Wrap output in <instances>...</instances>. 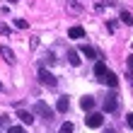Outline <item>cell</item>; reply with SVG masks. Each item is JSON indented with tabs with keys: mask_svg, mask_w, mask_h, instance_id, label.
Wrapping results in <instances>:
<instances>
[{
	"mask_svg": "<svg viewBox=\"0 0 133 133\" xmlns=\"http://www.w3.org/2000/svg\"><path fill=\"white\" fill-rule=\"evenodd\" d=\"M107 133H116V131H111V128H109V131H107Z\"/></svg>",
	"mask_w": 133,
	"mask_h": 133,
	"instance_id": "7402d4cb",
	"label": "cell"
},
{
	"mask_svg": "<svg viewBox=\"0 0 133 133\" xmlns=\"http://www.w3.org/2000/svg\"><path fill=\"white\" fill-rule=\"evenodd\" d=\"M7 133H27V131L22 128V126H10V128H7Z\"/></svg>",
	"mask_w": 133,
	"mask_h": 133,
	"instance_id": "e0dca14e",
	"label": "cell"
},
{
	"mask_svg": "<svg viewBox=\"0 0 133 133\" xmlns=\"http://www.w3.org/2000/svg\"><path fill=\"white\" fill-rule=\"evenodd\" d=\"M95 104H97L95 97H82V99H80V107L85 109V111H92V109H95Z\"/></svg>",
	"mask_w": 133,
	"mask_h": 133,
	"instance_id": "8992f818",
	"label": "cell"
},
{
	"mask_svg": "<svg viewBox=\"0 0 133 133\" xmlns=\"http://www.w3.org/2000/svg\"><path fill=\"white\" fill-rule=\"evenodd\" d=\"M85 123H87L90 128H102V123H104V116L97 114V111H90L87 119H85Z\"/></svg>",
	"mask_w": 133,
	"mask_h": 133,
	"instance_id": "3957f363",
	"label": "cell"
},
{
	"mask_svg": "<svg viewBox=\"0 0 133 133\" xmlns=\"http://www.w3.org/2000/svg\"><path fill=\"white\" fill-rule=\"evenodd\" d=\"M80 53H82V56H87V58H97V51L92 49V46H87V44L80 46Z\"/></svg>",
	"mask_w": 133,
	"mask_h": 133,
	"instance_id": "8fae6325",
	"label": "cell"
},
{
	"mask_svg": "<svg viewBox=\"0 0 133 133\" xmlns=\"http://www.w3.org/2000/svg\"><path fill=\"white\" fill-rule=\"evenodd\" d=\"M10 3H17V0H10Z\"/></svg>",
	"mask_w": 133,
	"mask_h": 133,
	"instance_id": "603a6c76",
	"label": "cell"
},
{
	"mask_svg": "<svg viewBox=\"0 0 133 133\" xmlns=\"http://www.w3.org/2000/svg\"><path fill=\"white\" fill-rule=\"evenodd\" d=\"M128 65H131V68H133V56H128Z\"/></svg>",
	"mask_w": 133,
	"mask_h": 133,
	"instance_id": "44dd1931",
	"label": "cell"
},
{
	"mask_svg": "<svg viewBox=\"0 0 133 133\" xmlns=\"http://www.w3.org/2000/svg\"><path fill=\"white\" fill-rule=\"evenodd\" d=\"M121 22H123V24H133V15L123 10V12H121Z\"/></svg>",
	"mask_w": 133,
	"mask_h": 133,
	"instance_id": "5bb4252c",
	"label": "cell"
},
{
	"mask_svg": "<svg viewBox=\"0 0 133 133\" xmlns=\"http://www.w3.org/2000/svg\"><path fill=\"white\" fill-rule=\"evenodd\" d=\"M95 75L99 77V80L107 75V63H104V61H97V63H95Z\"/></svg>",
	"mask_w": 133,
	"mask_h": 133,
	"instance_id": "ba28073f",
	"label": "cell"
},
{
	"mask_svg": "<svg viewBox=\"0 0 133 133\" xmlns=\"http://www.w3.org/2000/svg\"><path fill=\"white\" fill-rule=\"evenodd\" d=\"M68 61H70V65H80V56H77V51H68Z\"/></svg>",
	"mask_w": 133,
	"mask_h": 133,
	"instance_id": "4fadbf2b",
	"label": "cell"
},
{
	"mask_svg": "<svg viewBox=\"0 0 133 133\" xmlns=\"http://www.w3.org/2000/svg\"><path fill=\"white\" fill-rule=\"evenodd\" d=\"M102 82H104V85H109V87H119V75H116V73H111V70H107V75L102 77Z\"/></svg>",
	"mask_w": 133,
	"mask_h": 133,
	"instance_id": "5b68a950",
	"label": "cell"
},
{
	"mask_svg": "<svg viewBox=\"0 0 133 133\" xmlns=\"http://www.w3.org/2000/svg\"><path fill=\"white\" fill-rule=\"evenodd\" d=\"M0 126H7V128H10V119H7V116H0Z\"/></svg>",
	"mask_w": 133,
	"mask_h": 133,
	"instance_id": "ac0fdd59",
	"label": "cell"
},
{
	"mask_svg": "<svg viewBox=\"0 0 133 133\" xmlns=\"http://www.w3.org/2000/svg\"><path fill=\"white\" fill-rule=\"evenodd\" d=\"M15 27H17V29H27L29 22H27V19H15Z\"/></svg>",
	"mask_w": 133,
	"mask_h": 133,
	"instance_id": "2e32d148",
	"label": "cell"
},
{
	"mask_svg": "<svg viewBox=\"0 0 133 133\" xmlns=\"http://www.w3.org/2000/svg\"><path fill=\"white\" fill-rule=\"evenodd\" d=\"M34 114L44 116L46 121H51V119H53V109L46 104V102H36V104H34Z\"/></svg>",
	"mask_w": 133,
	"mask_h": 133,
	"instance_id": "7a4b0ae2",
	"label": "cell"
},
{
	"mask_svg": "<svg viewBox=\"0 0 133 133\" xmlns=\"http://www.w3.org/2000/svg\"><path fill=\"white\" fill-rule=\"evenodd\" d=\"M68 107H70V102H68V97H58V102H56V109L61 114H65L68 111Z\"/></svg>",
	"mask_w": 133,
	"mask_h": 133,
	"instance_id": "30bf717a",
	"label": "cell"
},
{
	"mask_svg": "<svg viewBox=\"0 0 133 133\" xmlns=\"http://www.w3.org/2000/svg\"><path fill=\"white\" fill-rule=\"evenodd\" d=\"M0 34H10V29H7L5 24H0Z\"/></svg>",
	"mask_w": 133,
	"mask_h": 133,
	"instance_id": "d6986e66",
	"label": "cell"
},
{
	"mask_svg": "<svg viewBox=\"0 0 133 133\" xmlns=\"http://www.w3.org/2000/svg\"><path fill=\"white\" fill-rule=\"evenodd\" d=\"M0 90H3V85H0Z\"/></svg>",
	"mask_w": 133,
	"mask_h": 133,
	"instance_id": "cb8c5ba5",
	"label": "cell"
},
{
	"mask_svg": "<svg viewBox=\"0 0 133 133\" xmlns=\"http://www.w3.org/2000/svg\"><path fill=\"white\" fill-rule=\"evenodd\" d=\"M17 116H19V121H22V123H34V114H32V111H24V109H19Z\"/></svg>",
	"mask_w": 133,
	"mask_h": 133,
	"instance_id": "52a82bcc",
	"label": "cell"
},
{
	"mask_svg": "<svg viewBox=\"0 0 133 133\" xmlns=\"http://www.w3.org/2000/svg\"><path fill=\"white\" fill-rule=\"evenodd\" d=\"M58 133H73V123H70V121H65L63 126H61V131H58Z\"/></svg>",
	"mask_w": 133,
	"mask_h": 133,
	"instance_id": "9a60e30c",
	"label": "cell"
},
{
	"mask_svg": "<svg viewBox=\"0 0 133 133\" xmlns=\"http://www.w3.org/2000/svg\"><path fill=\"white\" fill-rule=\"evenodd\" d=\"M102 107H104V111H107V114L116 111V109H119V97H116V95H107V97H104V104H102Z\"/></svg>",
	"mask_w": 133,
	"mask_h": 133,
	"instance_id": "277c9868",
	"label": "cell"
},
{
	"mask_svg": "<svg viewBox=\"0 0 133 133\" xmlns=\"http://www.w3.org/2000/svg\"><path fill=\"white\" fill-rule=\"evenodd\" d=\"M68 36H70V39H82V36H85V29H82V27H70V29H68Z\"/></svg>",
	"mask_w": 133,
	"mask_h": 133,
	"instance_id": "9c48e42d",
	"label": "cell"
},
{
	"mask_svg": "<svg viewBox=\"0 0 133 133\" xmlns=\"http://www.w3.org/2000/svg\"><path fill=\"white\" fill-rule=\"evenodd\" d=\"M126 121H128V126L133 128V114H128V116H126Z\"/></svg>",
	"mask_w": 133,
	"mask_h": 133,
	"instance_id": "ffe728a7",
	"label": "cell"
},
{
	"mask_svg": "<svg viewBox=\"0 0 133 133\" xmlns=\"http://www.w3.org/2000/svg\"><path fill=\"white\" fill-rule=\"evenodd\" d=\"M39 82H44L46 87H56V85H58L56 75H53V73H49L46 68H39Z\"/></svg>",
	"mask_w": 133,
	"mask_h": 133,
	"instance_id": "6da1fadb",
	"label": "cell"
},
{
	"mask_svg": "<svg viewBox=\"0 0 133 133\" xmlns=\"http://www.w3.org/2000/svg\"><path fill=\"white\" fill-rule=\"evenodd\" d=\"M0 53H3V58L7 61V63H15V53L7 49V46H3V49H0Z\"/></svg>",
	"mask_w": 133,
	"mask_h": 133,
	"instance_id": "7c38bea8",
	"label": "cell"
}]
</instances>
